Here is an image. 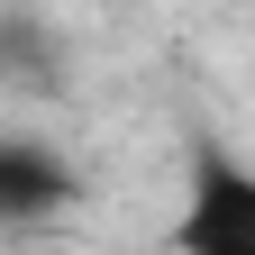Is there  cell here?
Listing matches in <instances>:
<instances>
[{"label":"cell","instance_id":"cell-1","mask_svg":"<svg viewBox=\"0 0 255 255\" xmlns=\"http://www.w3.org/2000/svg\"><path fill=\"white\" fill-rule=\"evenodd\" d=\"M173 246L182 255H255V173L246 164H201L182 219H173Z\"/></svg>","mask_w":255,"mask_h":255},{"label":"cell","instance_id":"cell-2","mask_svg":"<svg viewBox=\"0 0 255 255\" xmlns=\"http://www.w3.org/2000/svg\"><path fill=\"white\" fill-rule=\"evenodd\" d=\"M64 191H73V173H64L37 137L0 146V219H46V210H64Z\"/></svg>","mask_w":255,"mask_h":255}]
</instances>
